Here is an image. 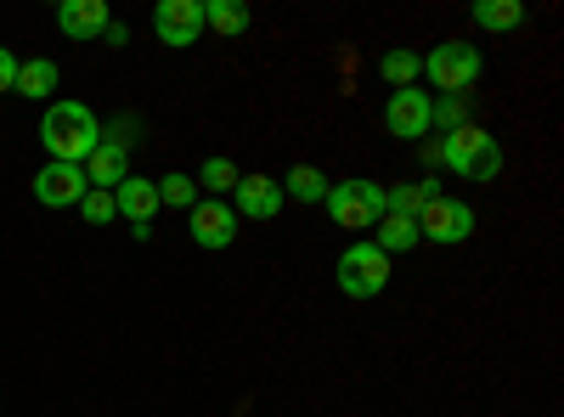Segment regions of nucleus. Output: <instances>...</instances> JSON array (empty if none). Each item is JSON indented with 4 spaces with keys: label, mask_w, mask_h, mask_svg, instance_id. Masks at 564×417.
<instances>
[{
    "label": "nucleus",
    "mask_w": 564,
    "mask_h": 417,
    "mask_svg": "<svg viewBox=\"0 0 564 417\" xmlns=\"http://www.w3.org/2000/svg\"><path fill=\"white\" fill-rule=\"evenodd\" d=\"M85 193H90V180L79 164H45L34 175V204H45V209H74Z\"/></svg>",
    "instance_id": "9d476101"
},
{
    "label": "nucleus",
    "mask_w": 564,
    "mask_h": 417,
    "mask_svg": "<svg viewBox=\"0 0 564 417\" xmlns=\"http://www.w3.org/2000/svg\"><path fill=\"white\" fill-rule=\"evenodd\" d=\"M238 175H243V169L231 164L226 153H209V158H204V169H198L193 180H198V193H209V198H226L231 187H238Z\"/></svg>",
    "instance_id": "a211bd4d"
},
{
    "label": "nucleus",
    "mask_w": 564,
    "mask_h": 417,
    "mask_svg": "<svg viewBox=\"0 0 564 417\" xmlns=\"http://www.w3.org/2000/svg\"><path fill=\"white\" fill-rule=\"evenodd\" d=\"M282 187V198H300V204H322L327 198V187H334V180H327L322 169H311V164H294L289 175L276 180Z\"/></svg>",
    "instance_id": "dca6fc26"
},
{
    "label": "nucleus",
    "mask_w": 564,
    "mask_h": 417,
    "mask_svg": "<svg viewBox=\"0 0 564 417\" xmlns=\"http://www.w3.org/2000/svg\"><path fill=\"white\" fill-rule=\"evenodd\" d=\"M430 124H441L446 135H452V130H463V124H468V108H463V97H446V102H435Z\"/></svg>",
    "instance_id": "393cba45"
},
{
    "label": "nucleus",
    "mask_w": 564,
    "mask_h": 417,
    "mask_svg": "<svg viewBox=\"0 0 564 417\" xmlns=\"http://www.w3.org/2000/svg\"><path fill=\"white\" fill-rule=\"evenodd\" d=\"M441 164L452 175H463V180H497L502 147H497V135L486 124H463V130H452L441 142Z\"/></svg>",
    "instance_id": "f03ea898"
},
{
    "label": "nucleus",
    "mask_w": 564,
    "mask_h": 417,
    "mask_svg": "<svg viewBox=\"0 0 564 417\" xmlns=\"http://www.w3.org/2000/svg\"><path fill=\"white\" fill-rule=\"evenodd\" d=\"M40 147L52 153V164H85L90 153L102 147V119L90 113L85 102H52L40 119Z\"/></svg>",
    "instance_id": "f257e3e1"
},
{
    "label": "nucleus",
    "mask_w": 564,
    "mask_h": 417,
    "mask_svg": "<svg viewBox=\"0 0 564 417\" xmlns=\"http://www.w3.org/2000/svg\"><path fill=\"white\" fill-rule=\"evenodd\" d=\"M379 74H384L395 90H406V85L423 74V57H417V52H401V45H395V52H384V57H379Z\"/></svg>",
    "instance_id": "4be33fe9"
},
{
    "label": "nucleus",
    "mask_w": 564,
    "mask_h": 417,
    "mask_svg": "<svg viewBox=\"0 0 564 417\" xmlns=\"http://www.w3.org/2000/svg\"><path fill=\"white\" fill-rule=\"evenodd\" d=\"M79 169H85V180H90V187H97V193H113L119 180L130 175V153H124V147H113V142H102V147L90 153V158H85Z\"/></svg>",
    "instance_id": "4468645a"
},
{
    "label": "nucleus",
    "mask_w": 564,
    "mask_h": 417,
    "mask_svg": "<svg viewBox=\"0 0 564 417\" xmlns=\"http://www.w3.org/2000/svg\"><path fill=\"white\" fill-rule=\"evenodd\" d=\"M430 113H435V97H430V90H417V85L390 90V102H384V130L401 135V142H423V135L435 130Z\"/></svg>",
    "instance_id": "0eeeda50"
},
{
    "label": "nucleus",
    "mask_w": 564,
    "mask_h": 417,
    "mask_svg": "<svg viewBox=\"0 0 564 417\" xmlns=\"http://www.w3.org/2000/svg\"><path fill=\"white\" fill-rule=\"evenodd\" d=\"M238 209H231L226 198H198L193 204V243L198 249H231V238H238Z\"/></svg>",
    "instance_id": "9b49d317"
},
{
    "label": "nucleus",
    "mask_w": 564,
    "mask_h": 417,
    "mask_svg": "<svg viewBox=\"0 0 564 417\" xmlns=\"http://www.w3.org/2000/svg\"><path fill=\"white\" fill-rule=\"evenodd\" d=\"M108 23H113L108 18V0H63V7H57V29L68 40H102Z\"/></svg>",
    "instance_id": "ddd939ff"
},
{
    "label": "nucleus",
    "mask_w": 564,
    "mask_h": 417,
    "mask_svg": "<svg viewBox=\"0 0 564 417\" xmlns=\"http://www.w3.org/2000/svg\"><path fill=\"white\" fill-rule=\"evenodd\" d=\"M390 288V254L379 243H350L339 254V294L350 299H372Z\"/></svg>",
    "instance_id": "39448f33"
},
{
    "label": "nucleus",
    "mask_w": 564,
    "mask_h": 417,
    "mask_svg": "<svg viewBox=\"0 0 564 417\" xmlns=\"http://www.w3.org/2000/svg\"><path fill=\"white\" fill-rule=\"evenodd\" d=\"M231 209H238V220H276L282 187L271 175H238V187H231Z\"/></svg>",
    "instance_id": "f8f14e48"
},
{
    "label": "nucleus",
    "mask_w": 564,
    "mask_h": 417,
    "mask_svg": "<svg viewBox=\"0 0 564 417\" xmlns=\"http://www.w3.org/2000/svg\"><path fill=\"white\" fill-rule=\"evenodd\" d=\"M204 29H215V34H243V29H249V7H243V0H204Z\"/></svg>",
    "instance_id": "aec40b11"
},
{
    "label": "nucleus",
    "mask_w": 564,
    "mask_h": 417,
    "mask_svg": "<svg viewBox=\"0 0 564 417\" xmlns=\"http://www.w3.org/2000/svg\"><path fill=\"white\" fill-rule=\"evenodd\" d=\"M435 198V187L430 180H412V187H395V193H384V215H406V220H417V209Z\"/></svg>",
    "instance_id": "412c9836"
},
{
    "label": "nucleus",
    "mask_w": 564,
    "mask_h": 417,
    "mask_svg": "<svg viewBox=\"0 0 564 417\" xmlns=\"http://www.w3.org/2000/svg\"><path fill=\"white\" fill-rule=\"evenodd\" d=\"M102 40H108V45H130V29H124V23H108Z\"/></svg>",
    "instance_id": "bb28decb"
},
{
    "label": "nucleus",
    "mask_w": 564,
    "mask_h": 417,
    "mask_svg": "<svg viewBox=\"0 0 564 417\" xmlns=\"http://www.w3.org/2000/svg\"><path fill=\"white\" fill-rule=\"evenodd\" d=\"M417 238H423V243H441V249H457V243L475 238V209L435 193L430 204L417 209Z\"/></svg>",
    "instance_id": "423d86ee"
},
{
    "label": "nucleus",
    "mask_w": 564,
    "mask_h": 417,
    "mask_svg": "<svg viewBox=\"0 0 564 417\" xmlns=\"http://www.w3.org/2000/svg\"><path fill=\"white\" fill-rule=\"evenodd\" d=\"M57 90V63L52 57H34V63H18V85L12 97H29V102H45Z\"/></svg>",
    "instance_id": "2eb2a0df"
},
{
    "label": "nucleus",
    "mask_w": 564,
    "mask_h": 417,
    "mask_svg": "<svg viewBox=\"0 0 564 417\" xmlns=\"http://www.w3.org/2000/svg\"><path fill=\"white\" fill-rule=\"evenodd\" d=\"M372 231H379L372 243H379L384 254H412V249L423 243V238H417V220H406V215H384Z\"/></svg>",
    "instance_id": "f3484780"
},
{
    "label": "nucleus",
    "mask_w": 564,
    "mask_h": 417,
    "mask_svg": "<svg viewBox=\"0 0 564 417\" xmlns=\"http://www.w3.org/2000/svg\"><path fill=\"white\" fill-rule=\"evenodd\" d=\"M475 23H480L486 34H508V29L525 23V7H520V0H480V7H475Z\"/></svg>",
    "instance_id": "6ab92c4d"
},
{
    "label": "nucleus",
    "mask_w": 564,
    "mask_h": 417,
    "mask_svg": "<svg viewBox=\"0 0 564 417\" xmlns=\"http://www.w3.org/2000/svg\"><path fill=\"white\" fill-rule=\"evenodd\" d=\"M79 215L90 220V226H108L119 209H113V193H97V187H90L85 198H79Z\"/></svg>",
    "instance_id": "b1692460"
},
{
    "label": "nucleus",
    "mask_w": 564,
    "mask_h": 417,
    "mask_svg": "<svg viewBox=\"0 0 564 417\" xmlns=\"http://www.w3.org/2000/svg\"><path fill=\"white\" fill-rule=\"evenodd\" d=\"M153 34L170 45V52L198 45V34H204V0H159V7H153Z\"/></svg>",
    "instance_id": "6e6552de"
},
{
    "label": "nucleus",
    "mask_w": 564,
    "mask_h": 417,
    "mask_svg": "<svg viewBox=\"0 0 564 417\" xmlns=\"http://www.w3.org/2000/svg\"><path fill=\"white\" fill-rule=\"evenodd\" d=\"M322 204H327V220L345 226V231H367V226L384 220V187L379 180H334Z\"/></svg>",
    "instance_id": "20e7f679"
},
{
    "label": "nucleus",
    "mask_w": 564,
    "mask_h": 417,
    "mask_svg": "<svg viewBox=\"0 0 564 417\" xmlns=\"http://www.w3.org/2000/svg\"><path fill=\"white\" fill-rule=\"evenodd\" d=\"M12 85H18V57L7 52V45H0V97H7Z\"/></svg>",
    "instance_id": "a878e982"
},
{
    "label": "nucleus",
    "mask_w": 564,
    "mask_h": 417,
    "mask_svg": "<svg viewBox=\"0 0 564 417\" xmlns=\"http://www.w3.org/2000/svg\"><path fill=\"white\" fill-rule=\"evenodd\" d=\"M164 204H170V209H193V204H198V180L181 175V169H170V175L159 180V209H164Z\"/></svg>",
    "instance_id": "5701e85b"
},
{
    "label": "nucleus",
    "mask_w": 564,
    "mask_h": 417,
    "mask_svg": "<svg viewBox=\"0 0 564 417\" xmlns=\"http://www.w3.org/2000/svg\"><path fill=\"white\" fill-rule=\"evenodd\" d=\"M113 209L130 220L135 238H148V231H153V215H159V180H148V175H124L119 187H113Z\"/></svg>",
    "instance_id": "1a4fd4ad"
},
{
    "label": "nucleus",
    "mask_w": 564,
    "mask_h": 417,
    "mask_svg": "<svg viewBox=\"0 0 564 417\" xmlns=\"http://www.w3.org/2000/svg\"><path fill=\"white\" fill-rule=\"evenodd\" d=\"M480 74H486V57H480V45H468V40H446L423 57V79L435 90H446V97H468Z\"/></svg>",
    "instance_id": "7ed1b4c3"
}]
</instances>
